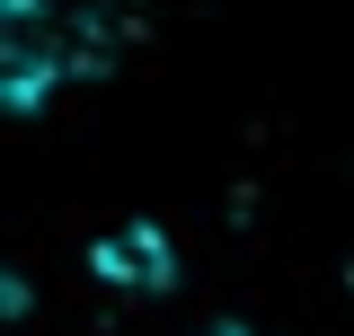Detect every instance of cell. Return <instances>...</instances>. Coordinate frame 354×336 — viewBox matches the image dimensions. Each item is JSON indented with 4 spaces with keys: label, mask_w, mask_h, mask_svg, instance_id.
<instances>
[{
    "label": "cell",
    "mask_w": 354,
    "mask_h": 336,
    "mask_svg": "<svg viewBox=\"0 0 354 336\" xmlns=\"http://www.w3.org/2000/svg\"><path fill=\"white\" fill-rule=\"evenodd\" d=\"M88 27L53 0H0V106H36L53 80L88 62Z\"/></svg>",
    "instance_id": "1"
},
{
    "label": "cell",
    "mask_w": 354,
    "mask_h": 336,
    "mask_svg": "<svg viewBox=\"0 0 354 336\" xmlns=\"http://www.w3.org/2000/svg\"><path fill=\"white\" fill-rule=\"evenodd\" d=\"M88 265H97L106 283H142V292H151V283H169V239H160V230H115V239L88 248Z\"/></svg>",
    "instance_id": "2"
}]
</instances>
